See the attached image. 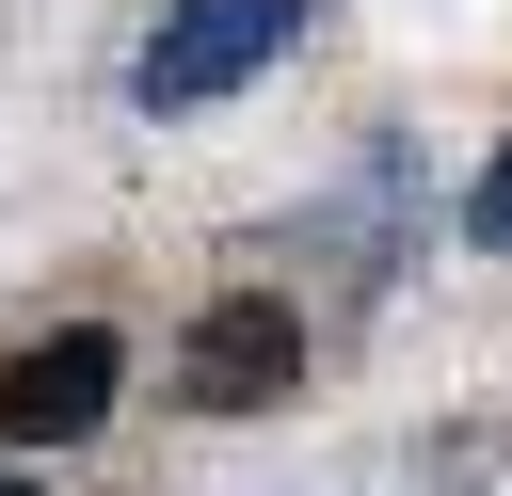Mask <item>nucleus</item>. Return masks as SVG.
Instances as JSON below:
<instances>
[{
    "instance_id": "5",
    "label": "nucleus",
    "mask_w": 512,
    "mask_h": 496,
    "mask_svg": "<svg viewBox=\"0 0 512 496\" xmlns=\"http://www.w3.org/2000/svg\"><path fill=\"white\" fill-rule=\"evenodd\" d=\"M0 496H32V480H16V464H0Z\"/></svg>"
},
{
    "instance_id": "1",
    "label": "nucleus",
    "mask_w": 512,
    "mask_h": 496,
    "mask_svg": "<svg viewBox=\"0 0 512 496\" xmlns=\"http://www.w3.org/2000/svg\"><path fill=\"white\" fill-rule=\"evenodd\" d=\"M304 16H320V0H176V16L144 32V64H128V96H144V112H208V96H240V80H272V64L304 48Z\"/></svg>"
},
{
    "instance_id": "4",
    "label": "nucleus",
    "mask_w": 512,
    "mask_h": 496,
    "mask_svg": "<svg viewBox=\"0 0 512 496\" xmlns=\"http://www.w3.org/2000/svg\"><path fill=\"white\" fill-rule=\"evenodd\" d=\"M464 240H480V256H512V144L480 160V192H464Z\"/></svg>"
},
{
    "instance_id": "3",
    "label": "nucleus",
    "mask_w": 512,
    "mask_h": 496,
    "mask_svg": "<svg viewBox=\"0 0 512 496\" xmlns=\"http://www.w3.org/2000/svg\"><path fill=\"white\" fill-rule=\"evenodd\" d=\"M112 384H128V336H112V320L16 336V352H0V448H80V432L112 416Z\"/></svg>"
},
{
    "instance_id": "2",
    "label": "nucleus",
    "mask_w": 512,
    "mask_h": 496,
    "mask_svg": "<svg viewBox=\"0 0 512 496\" xmlns=\"http://www.w3.org/2000/svg\"><path fill=\"white\" fill-rule=\"evenodd\" d=\"M288 384H304V304H272V288H224L176 336V400L192 416H272Z\"/></svg>"
}]
</instances>
